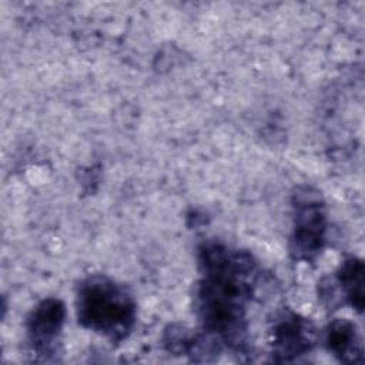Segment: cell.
Returning a JSON list of instances; mask_svg holds the SVG:
<instances>
[{
  "label": "cell",
  "instance_id": "8992f818",
  "mask_svg": "<svg viewBox=\"0 0 365 365\" xmlns=\"http://www.w3.org/2000/svg\"><path fill=\"white\" fill-rule=\"evenodd\" d=\"M364 274L361 258H345L332 277H325L318 282V298L328 309L349 305L358 314H362L365 305Z\"/></svg>",
  "mask_w": 365,
  "mask_h": 365
},
{
  "label": "cell",
  "instance_id": "7a4b0ae2",
  "mask_svg": "<svg viewBox=\"0 0 365 365\" xmlns=\"http://www.w3.org/2000/svg\"><path fill=\"white\" fill-rule=\"evenodd\" d=\"M76 315L84 329L120 344L135 325L137 305L125 285L104 274H93L77 285Z\"/></svg>",
  "mask_w": 365,
  "mask_h": 365
},
{
  "label": "cell",
  "instance_id": "52a82bcc",
  "mask_svg": "<svg viewBox=\"0 0 365 365\" xmlns=\"http://www.w3.org/2000/svg\"><path fill=\"white\" fill-rule=\"evenodd\" d=\"M324 345L339 362L362 364L364 344L362 336L355 325L348 318H335L324 329Z\"/></svg>",
  "mask_w": 365,
  "mask_h": 365
},
{
  "label": "cell",
  "instance_id": "6da1fadb",
  "mask_svg": "<svg viewBox=\"0 0 365 365\" xmlns=\"http://www.w3.org/2000/svg\"><path fill=\"white\" fill-rule=\"evenodd\" d=\"M200 281L194 291V309L201 329L222 348L247 355L248 304L259 278L254 257L220 241L208 240L198 245Z\"/></svg>",
  "mask_w": 365,
  "mask_h": 365
},
{
  "label": "cell",
  "instance_id": "277c9868",
  "mask_svg": "<svg viewBox=\"0 0 365 365\" xmlns=\"http://www.w3.org/2000/svg\"><path fill=\"white\" fill-rule=\"evenodd\" d=\"M66 307L58 298L41 299L26 319L27 345L36 361H56L60 352Z\"/></svg>",
  "mask_w": 365,
  "mask_h": 365
},
{
  "label": "cell",
  "instance_id": "5b68a950",
  "mask_svg": "<svg viewBox=\"0 0 365 365\" xmlns=\"http://www.w3.org/2000/svg\"><path fill=\"white\" fill-rule=\"evenodd\" d=\"M318 342V331L309 318L292 309L278 312L269 327L271 358L274 362H292L309 354Z\"/></svg>",
  "mask_w": 365,
  "mask_h": 365
},
{
  "label": "cell",
  "instance_id": "3957f363",
  "mask_svg": "<svg viewBox=\"0 0 365 365\" xmlns=\"http://www.w3.org/2000/svg\"><path fill=\"white\" fill-rule=\"evenodd\" d=\"M292 231L288 250L294 261L314 262L327 244L328 212L321 192L312 185H298L291 195Z\"/></svg>",
  "mask_w": 365,
  "mask_h": 365
}]
</instances>
